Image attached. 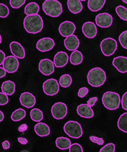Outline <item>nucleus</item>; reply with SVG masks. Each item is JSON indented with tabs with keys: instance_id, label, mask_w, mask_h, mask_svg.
Instances as JSON below:
<instances>
[{
	"instance_id": "nucleus-1",
	"label": "nucleus",
	"mask_w": 127,
	"mask_h": 152,
	"mask_svg": "<svg viewBox=\"0 0 127 152\" xmlns=\"http://www.w3.org/2000/svg\"><path fill=\"white\" fill-rule=\"evenodd\" d=\"M23 24L27 32L36 34L43 29L44 20L38 14L27 15L24 19Z\"/></svg>"
},
{
	"instance_id": "nucleus-2",
	"label": "nucleus",
	"mask_w": 127,
	"mask_h": 152,
	"mask_svg": "<svg viewBox=\"0 0 127 152\" xmlns=\"http://www.w3.org/2000/svg\"><path fill=\"white\" fill-rule=\"evenodd\" d=\"M105 72L99 67L92 68L87 75V80L89 85L91 86L97 88L102 86L106 81Z\"/></svg>"
},
{
	"instance_id": "nucleus-3",
	"label": "nucleus",
	"mask_w": 127,
	"mask_h": 152,
	"mask_svg": "<svg viewBox=\"0 0 127 152\" xmlns=\"http://www.w3.org/2000/svg\"><path fill=\"white\" fill-rule=\"evenodd\" d=\"M42 9L47 15L52 18H57L63 12L62 4L58 0H45Z\"/></svg>"
},
{
	"instance_id": "nucleus-4",
	"label": "nucleus",
	"mask_w": 127,
	"mask_h": 152,
	"mask_svg": "<svg viewBox=\"0 0 127 152\" xmlns=\"http://www.w3.org/2000/svg\"><path fill=\"white\" fill-rule=\"evenodd\" d=\"M104 106L107 109L112 110L117 109L120 105L121 99L120 95L115 92H105L102 98Z\"/></svg>"
},
{
	"instance_id": "nucleus-5",
	"label": "nucleus",
	"mask_w": 127,
	"mask_h": 152,
	"mask_svg": "<svg viewBox=\"0 0 127 152\" xmlns=\"http://www.w3.org/2000/svg\"><path fill=\"white\" fill-rule=\"evenodd\" d=\"M63 130L65 134L72 139H79L83 134L81 124L74 121H69L66 122L63 127Z\"/></svg>"
},
{
	"instance_id": "nucleus-6",
	"label": "nucleus",
	"mask_w": 127,
	"mask_h": 152,
	"mask_svg": "<svg viewBox=\"0 0 127 152\" xmlns=\"http://www.w3.org/2000/svg\"><path fill=\"white\" fill-rule=\"evenodd\" d=\"M100 47L103 55L109 57L114 54L117 49V42L114 39L108 37L101 41Z\"/></svg>"
},
{
	"instance_id": "nucleus-7",
	"label": "nucleus",
	"mask_w": 127,
	"mask_h": 152,
	"mask_svg": "<svg viewBox=\"0 0 127 152\" xmlns=\"http://www.w3.org/2000/svg\"><path fill=\"white\" fill-rule=\"evenodd\" d=\"M42 88L44 93L50 96L57 94L60 90L59 83L54 78L48 79L44 81Z\"/></svg>"
},
{
	"instance_id": "nucleus-8",
	"label": "nucleus",
	"mask_w": 127,
	"mask_h": 152,
	"mask_svg": "<svg viewBox=\"0 0 127 152\" xmlns=\"http://www.w3.org/2000/svg\"><path fill=\"white\" fill-rule=\"evenodd\" d=\"M52 115L54 119L60 120L65 118L68 113V107L65 103L58 102L55 103L51 109Z\"/></svg>"
},
{
	"instance_id": "nucleus-9",
	"label": "nucleus",
	"mask_w": 127,
	"mask_h": 152,
	"mask_svg": "<svg viewBox=\"0 0 127 152\" xmlns=\"http://www.w3.org/2000/svg\"><path fill=\"white\" fill-rule=\"evenodd\" d=\"M19 66V61L18 60V58L14 55H10V56L6 57L3 64V67L6 72L9 73H14L16 72Z\"/></svg>"
},
{
	"instance_id": "nucleus-10",
	"label": "nucleus",
	"mask_w": 127,
	"mask_h": 152,
	"mask_svg": "<svg viewBox=\"0 0 127 152\" xmlns=\"http://www.w3.org/2000/svg\"><path fill=\"white\" fill-rule=\"evenodd\" d=\"M55 65L53 61L48 58L42 59L39 64V72L44 75L49 76L53 73L55 71Z\"/></svg>"
},
{
	"instance_id": "nucleus-11",
	"label": "nucleus",
	"mask_w": 127,
	"mask_h": 152,
	"mask_svg": "<svg viewBox=\"0 0 127 152\" xmlns=\"http://www.w3.org/2000/svg\"><path fill=\"white\" fill-rule=\"evenodd\" d=\"M96 25L101 28H108L113 23V17L107 12L100 13L95 18Z\"/></svg>"
},
{
	"instance_id": "nucleus-12",
	"label": "nucleus",
	"mask_w": 127,
	"mask_h": 152,
	"mask_svg": "<svg viewBox=\"0 0 127 152\" xmlns=\"http://www.w3.org/2000/svg\"><path fill=\"white\" fill-rule=\"evenodd\" d=\"M76 29V26L73 22L66 20L60 24L58 27V31L61 36L67 37L73 35Z\"/></svg>"
},
{
	"instance_id": "nucleus-13",
	"label": "nucleus",
	"mask_w": 127,
	"mask_h": 152,
	"mask_svg": "<svg viewBox=\"0 0 127 152\" xmlns=\"http://www.w3.org/2000/svg\"><path fill=\"white\" fill-rule=\"evenodd\" d=\"M55 45V44L53 39L50 37H44L37 41L36 48L40 52H45L52 50Z\"/></svg>"
},
{
	"instance_id": "nucleus-14",
	"label": "nucleus",
	"mask_w": 127,
	"mask_h": 152,
	"mask_svg": "<svg viewBox=\"0 0 127 152\" xmlns=\"http://www.w3.org/2000/svg\"><path fill=\"white\" fill-rule=\"evenodd\" d=\"M20 104L26 108H32L36 103V98L29 92L23 93L20 96Z\"/></svg>"
},
{
	"instance_id": "nucleus-15",
	"label": "nucleus",
	"mask_w": 127,
	"mask_h": 152,
	"mask_svg": "<svg viewBox=\"0 0 127 152\" xmlns=\"http://www.w3.org/2000/svg\"><path fill=\"white\" fill-rule=\"evenodd\" d=\"M82 31L84 35L88 39L94 38L97 34L96 25L91 21L86 22L82 26Z\"/></svg>"
},
{
	"instance_id": "nucleus-16",
	"label": "nucleus",
	"mask_w": 127,
	"mask_h": 152,
	"mask_svg": "<svg viewBox=\"0 0 127 152\" xmlns=\"http://www.w3.org/2000/svg\"><path fill=\"white\" fill-rule=\"evenodd\" d=\"M9 48L11 53L14 56L19 59H23L26 56L24 48L19 42L13 41L9 44Z\"/></svg>"
},
{
	"instance_id": "nucleus-17",
	"label": "nucleus",
	"mask_w": 127,
	"mask_h": 152,
	"mask_svg": "<svg viewBox=\"0 0 127 152\" xmlns=\"http://www.w3.org/2000/svg\"><path fill=\"white\" fill-rule=\"evenodd\" d=\"M68 60L69 57L67 53L60 51L55 54L53 59V63L56 67L62 68L67 65Z\"/></svg>"
},
{
	"instance_id": "nucleus-18",
	"label": "nucleus",
	"mask_w": 127,
	"mask_h": 152,
	"mask_svg": "<svg viewBox=\"0 0 127 152\" xmlns=\"http://www.w3.org/2000/svg\"><path fill=\"white\" fill-rule=\"evenodd\" d=\"M76 111L80 117L86 119H91L94 115L93 110L88 104H81L79 105L77 107Z\"/></svg>"
},
{
	"instance_id": "nucleus-19",
	"label": "nucleus",
	"mask_w": 127,
	"mask_h": 152,
	"mask_svg": "<svg viewBox=\"0 0 127 152\" xmlns=\"http://www.w3.org/2000/svg\"><path fill=\"white\" fill-rule=\"evenodd\" d=\"M112 65L117 70L122 73L127 72V57L124 56H118L114 58Z\"/></svg>"
},
{
	"instance_id": "nucleus-20",
	"label": "nucleus",
	"mask_w": 127,
	"mask_h": 152,
	"mask_svg": "<svg viewBox=\"0 0 127 152\" xmlns=\"http://www.w3.org/2000/svg\"><path fill=\"white\" fill-rule=\"evenodd\" d=\"M80 42L76 35H72L66 37L64 40V45L66 49L69 51H74L78 49Z\"/></svg>"
},
{
	"instance_id": "nucleus-21",
	"label": "nucleus",
	"mask_w": 127,
	"mask_h": 152,
	"mask_svg": "<svg viewBox=\"0 0 127 152\" xmlns=\"http://www.w3.org/2000/svg\"><path fill=\"white\" fill-rule=\"evenodd\" d=\"M35 132L39 137H47L50 135V129L47 124L43 122H39L34 127Z\"/></svg>"
},
{
	"instance_id": "nucleus-22",
	"label": "nucleus",
	"mask_w": 127,
	"mask_h": 152,
	"mask_svg": "<svg viewBox=\"0 0 127 152\" xmlns=\"http://www.w3.org/2000/svg\"><path fill=\"white\" fill-rule=\"evenodd\" d=\"M67 6L69 11L74 15L81 12L83 9L80 0H68Z\"/></svg>"
},
{
	"instance_id": "nucleus-23",
	"label": "nucleus",
	"mask_w": 127,
	"mask_h": 152,
	"mask_svg": "<svg viewBox=\"0 0 127 152\" xmlns=\"http://www.w3.org/2000/svg\"><path fill=\"white\" fill-rule=\"evenodd\" d=\"M1 91L8 96H11L16 91V85L11 80L5 81L2 83Z\"/></svg>"
},
{
	"instance_id": "nucleus-24",
	"label": "nucleus",
	"mask_w": 127,
	"mask_h": 152,
	"mask_svg": "<svg viewBox=\"0 0 127 152\" xmlns=\"http://www.w3.org/2000/svg\"><path fill=\"white\" fill-rule=\"evenodd\" d=\"M105 2L106 0H88V7L90 11L97 12L102 10Z\"/></svg>"
},
{
	"instance_id": "nucleus-25",
	"label": "nucleus",
	"mask_w": 127,
	"mask_h": 152,
	"mask_svg": "<svg viewBox=\"0 0 127 152\" xmlns=\"http://www.w3.org/2000/svg\"><path fill=\"white\" fill-rule=\"evenodd\" d=\"M56 146L60 150H67L69 149L71 146L72 142L68 138L65 137H58L55 140Z\"/></svg>"
},
{
	"instance_id": "nucleus-26",
	"label": "nucleus",
	"mask_w": 127,
	"mask_h": 152,
	"mask_svg": "<svg viewBox=\"0 0 127 152\" xmlns=\"http://www.w3.org/2000/svg\"><path fill=\"white\" fill-rule=\"evenodd\" d=\"M40 11L39 5L36 2H31L27 4L24 8V13L27 15H37Z\"/></svg>"
},
{
	"instance_id": "nucleus-27",
	"label": "nucleus",
	"mask_w": 127,
	"mask_h": 152,
	"mask_svg": "<svg viewBox=\"0 0 127 152\" xmlns=\"http://www.w3.org/2000/svg\"><path fill=\"white\" fill-rule=\"evenodd\" d=\"M83 60V55L82 53L79 50L73 51L71 55H70L69 61L73 65H77L81 64Z\"/></svg>"
},
{
	"instance_id": "nucleus-28",
	"label": "nucleus",
	"mask_w": 127,
	"mask_h": 152,
	"mask_svg": "<svg viewBox=\"0 0 127 152\" xmlns=\"http://www.w3.org/2000/svg\"><path fill=\"white\" fill-rule=\"evenodd\" d=\"M117 126L122 132L127 133V113H125L120 116L117 122Z\"/></svg>"
},
{
	"instance_id": "nucleus-29",
	"label": "nucleus",
	"mask_w": 127,
	"mask_h": 152,
	"mask_svg": "<svg viewBox=\"0 0 127 152\" xmlns=\"http://www.w3.org/2000/svg\"><path fill=\"white\" fill-rule=\"evenodd\" d=\"M26 116V111L23 109H18L14 111L11 116V119L12 121L18 122L23 119Z\"/></svg>"
},
{
	"instance_id": "nucleus-30",
	"label": "nucleus",
	"mask_w": 127,
	"mask_h": 152,
	"mask_svg": "<svg viewBox=\"0 0 127 152\" xmlns=\"http://www.w3.org/2000/svg\"><path fill=\"white\" fill-rule=\"evenodd\" d=\"M30 116L31 119L34 121L39 122L44 119L43 112L38 108H34L30 112Z\"/></svg>"
},
{
	"instance_id": "nucleus-31",
	"label": "nucleus",
	"mask_w": 127,
	"mask_h": 152,
	"mask_svg": "<svg viewBox=\"0 0 127 152\" xmlns=\"http://www.w3.org/2000/svg\"><path fill=\"white\" fill-rule=\"evenodd\" d=\"M72 81L73 80L71 76L68 74H65L61 76V77L60 78L59 84L61 87L66 88L72 85Z\"/></svg>"
},
{
	"instance_id": "nucleus-32",
	"label": "nucleus",
	"mask_w": 127,
	"mask_h": 152,
	"mask_svg": "<svg viewBox=\"0 0 127 152\" xmlns=\"http://www.w3.org/2000/svg\"><path fill=\"white\" fill-rule=\"evenodd\" d=\"M115 11L120 18L122 20L127 21V9L125 6L122 5L117 6L115 8Z\"/></svg>"
},
{
	"instance_id": "nucleus-33",
	"label": "nucleus",
	"mask_w": 127,
	"mask_h": 152,
	"mask_svg": "<svg viewBox=\"0 0 127 152\" xmlns=\"http://www.w3.org/2000/svg\"><path fill=\"white\" fill-rule=\"evenodd\" d=\"M118 40L123 49L127 50V30L120 34L118 37Z\"/></svg>"
},
{
	"instance_id": "nucleus-34",
	"label": "nucleus",
	"mask_w": 127,
	"mask_h": 152,
	"mask_svg": "<svg viewBox=\"0 0 127 152\" xmlns=\"http://www.w3.org/2000/svg\"><path fill=\"white\" fill-rule=\"evenodd\" d=\"M9 15V9L3 3H0V18H6Z\"/></svg>"
},
{
	"instance_id": "nucleus-35",
	"label": "nucleus",
	"mask_w": 127,
	"mask_h": 152,
	"mask_svg": "<svg viewBox=\"0 0 127 152\" xmlns=\"http://www.w3.org/2000/svg\"><path fill=\"white\" fill-rule=\"evenodd\" d=\"M26 1V0H10L9 4L11 8L14 9H19L25 4Z\"/></svg>"
},
{
	"instance_id": "nucleus-36",
	"label": "nucleus",
	"mask_w": 127,
	"mask_h": 152,
	"mask_svg": "<svg viewBox=\"0 0 127 152\" xmlns=\"http://www.w3.org/2000/svg\"><path fill=\"white\" fill-rule=\"evenodd\" d=\"M115 151V145L113 143L106 144L100 150V152H114Z\"/></svg>"
},
{
	"instance_id": "nucleus-37",
	"label": "nucleus",
	"mask_w": 127,
	"mask_h": 152,
	"mask_svg": "<svg viewBox=\"0 0 127 152\" xmlns=\"http://www.w3.org/2000/svg\"><path fill=\"white\" fill-rule=\"evenodd\" d=\"M69 152H82L83 149L81 145L77 143L72 144L69 148Z\"/></svg>"
},
{
	"instance_id": "nucleus-38",
	"label": "nucleus",
	"mask_w": 127,
	"mask_h": 152,
	"mask_svg": "<svg viewBox=\"0 0 127 152\" xmlns=\"http://www.w3.org/2000/svg\"><path fill=\"white\" fill-rule=\"evenodd\" d=\"M9 102L8 95L3 92H0V106H4L7 104Z\"/></svg>"
},
{
	"instance_id": "nucleus-39",
	"label": "nucleus",
	"mask_w": 127,
	"mask_h": 152,
	"mask_svg": "<svg viewBox=\"0 0 127 152\" xmlns=\"http://www.w3.org/2000/svg\"><path fill=\"white\" fill-rule=\"evenodd\" d=\"M89 139L92 142L99 145H102L104 143V140L102 138H99L96 136H90Z\"/></svg>"
},
{
	"instance_id": "nucleus-40",
	"label": "nucleus",
	"mask_w": 127,
	"mask_h": 152,
	"mask_svg": "<svg viewBox=\"0 0 127 152\" xmlns=\"http://www.w3.org/2000/svg\"><path fill=\"white\" fill-rule=\"evenodd\" d=\"M88 93L89 89L87 87H82L79 89L78 93H77V96L81 98H83L88 94Z\"/></svg>"
},
{
	"instance_id": "nucleus-41",
	"label": "nucleus",
	"mask_w": 127,
	"mask_h": 152,
	"mask_svg": "<svg viewBox=\"0 0 127 152\" xmlns=\"http://www.w3.org/2000/svg\"><path fill=\"white\" fill-rule=\"evenodd\" d=\"M121 104L122 108L127 110V92L124 93V94L122 96V98L121 99Z\"/></svg>"
},
{
	"instance_id": "nucleus-42",
	"label": "nucleus",
	"mask_w": 127,
	"mask_h": 152,
	"mask_svg": "<svg viewBox=\"0 0 127 152\" xmlns=\"http://www.w3.org/2000/svg\"><path fill=\"white\" fill-rule=\"evenodd\" d=\"M98 101V98L97 97H93V98H90L87 104H88L91 106V107H93L94 106V104H96V102Z\"/></svg>"
},
{
	"instance_id": "nucleus-43",
	"label": "nucleus",
	"mask_w": 127,
	"mask_h": 152,
	"mask_svg": "<svg viewBox=\"0 0 127 152\" xmlns=\"http://www.w3.org/2000/svg\"><path fill=\"white\" fill-rule=\"evenodd\" d=\"M5 58H6V55L4 52L3 50H0V65H3Z\"/></svg>"
},
{
	"instance_id": "nucleus-44",
	"label": "nucleus",
	"mask_w": 127,
	"mask_h": 152,
	"mask_svg": "<svg viewBox=\"0 0 127 152\" xmlns=\"http://www.w3.org/2000/svg\"><path fill=\"white\" fill-rule=\"evenodd\" d=\"M27 129H28V126H27V124H22V125H20L19 127L18 130H19V132H24L27 130Z\"/></svg>"
},
{
	"instance_id": "nucleus-45",
	"label": "nucleus",
	"mask_w": 127,
	"mask_h": 152,
	"mask_svg": "<svg viewBox=\"0 0 127 152\" xmlns=\"http://www.w3.org/2000/svg\"><path fill=\"white\" fill-rule=\"evenodd\" d=\"M3 148L4 150H8L10 148V143L8 140H5L2 143Z\"/></svg>"
},
{
	"instance_id": "nucleus-46",
	"label": "nucleus",
	"mask_w": 127,
	"mask_h": 152,
	"mask_svg": "<svg viewBox=\"0 0 127 152\" xmlns=\"http://www.w3.org/2000/svg\"><path fill=\"white\" fill-rule=\"evenodd\" d=\"M18 142L22 145H26L28 143V140L26 139V138L23 137H19L18 139Z\"/></svg>"
},
{
	"instance_id": "nucleus-47",
	"label": "nucleus",
	"mask_w": 127,
	"mask_h": 152,
	"mask_svg": "<svg viewBox=\"0 0 127 152\" xmlns=\"http://www.w3.org/2000/svg\"><path fill=\"white\" fill-rule=\"evenodd\" d=\"M6 75V71L4 70V68L0 66V78L4 77Z\"/></svg>"
},
{
	"instance_id": "nucleus-48",
	"label": "nucleus",
	"mask_w": 127,
	"mask_h": 152,
	"mask_svg": "<svg viewBox=\"0 0 127 152\" xmlns=\"http://www.w3.org/2000/svg\"><path fill=\"white\" fill-rule=\"evenodd\" d=\"M4 118V114L2 111H1L0 110V122H2L3 121Z\"/></svg>"
},
{
	"instance_id": "nucleus-49",
	"label": "nucleus",
	"mask_w": 127,
	"mask_h": 152,
	"mask_svg": "<svg viewBox=\"0 0 127 152\" xmlns=\"http://www.w3.org/2000/svg\"><path fill=\"white\" fill-rule=\"evenodd\" d=\"M1 42H2V37L1 36V34H0V44H1Z\"/></svg>"
},
{
	"instance_id": "nucleus-50",
	"label": "nucleus",
	"mask_w": 127,
	"mask_h": 152,
	"mask_svg": "<svg viewBox=\"0 0 127 152\" xmlns=\"http://www.w3.org/2000/svg\"><path fill=\"white\" fill-rule=\"evenodd\" d=\"M122 1L123 3L127 4V0H122Z\"/></svg>"
},
{
	"instance_id": "nucleus-51",
	"label": "nucleus",
	"mask_w": 127,
	"mask_h": 152,
	"mask_svg": "<svg viewBox=\"0 0 127 152\" xmlns=\"http://www.w3.org/2000/svg\"><path fill=\"white\" fill-rule=\"evenodd\" d=\"M80 1H85L86 0H80Z\"/></svg>"
}]
</instances>
